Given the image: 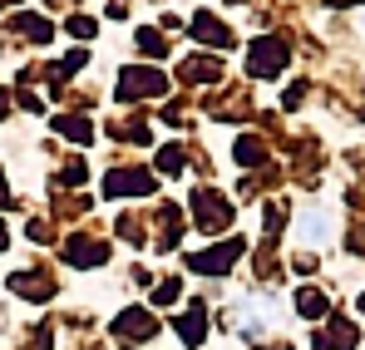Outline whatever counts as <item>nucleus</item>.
I'll list each match as a JSON object with an SVG mask.
<instances>
[{
    "mask_svg": "<svg viewBox=\"0 0 365 350\" xmlns=\"http://www.w3.org/2000/svg\"><path fill=\"white\" fill-rule=\"evenodd\" d=\"M282 64H287V45H282L277 35H267V40H257V45L247 50V69H252L257 79H272V74H282Z\"/></svg>",
    "mask_w": 365,
    "mask_h": 350,
    "instance_id": "obj_1",
    "label": "nucleus"
},
{
    "mask_svg": "<svg viewBox=\"0 0 365 350\" xmlns=\"http://www.w3.org/2000/svg\"><path fill=\"white\" fill-rule=\"evenodd\" d=\"M237 257H242V242H222V247H212V252L192 257V267H197V272H207V277H222Z\"/></svg>",
    "mask_w": 365,
    "mask_h": 350,
    "instance_id": "obj_2",
    "label": "nucleus"
},
{
    "mask_svg": "<svg viewBox=\"0 0 365 350\" xmlns=\"http://www.w3.org/2000/svg\"><path fill=\"white\" fill-rule=\"evenodd\" d=\"M158 89H163V74H153V69H123V79H119V94H123V99L158 94Z\"/></svg>",
    "mask_w": 365,
    "mask_h": 350,
    "instance_id": "obj_3",
    "label": "nucleus"
},
{
    "mask_svg": "<svg viewBox=\"0 0 365 350\" xmlns=\"http://www.w3.org/2000/svg\"><path fill=\"white\" fill-rule=\"evenodd\" d=\"M192 212H197V222H207V227H222V222H227V207H222L212 192H197V197H192Z\"/></svg>",
    "mask_w": 365,
    "mask_h": 350,
    "instance_id": "obj_4",
    "label": "nucleus"
},
{
    "mask_svg": "<svg viewBox=\"0 0 365 350\" xmlns=\"http://www.w3.org/2000/svg\"><path fill=\"white\" fill-rule=\"evenodd\" d=\"M148 187H153L148 173H114L109 177V192H114V197H123V192L133 197V192H148Z\"/></svg>",
    "mask_w": 365,
    "mask_h": 350,
    "instance_id": "obj_5",
    "label": "nucleus"
},
{
    "mask_svg": "<svg viewBox=\"0 0 365 350\" xmlns=\"http://www.w3.org/2000/svg\"><path fill=\"white\" fill-rule=\"evenodd\" d=\"M192 30H197V40H207V45H222V50L232 45V35H227L212 15H197V20H192Z\"/></svg>",
    "mask_w": 365,
    "mask_h": 350,
    "instance_id": "obj_6",
    "label": "nucleus"
},
{
    "mask_svg": "<svg viewBox=\"0 0 365 350\" xmlns=\"http://www.w3.org/2000/svg\"><path fill=\"white\" fill-rule=\"evenodd\" d=\"M326 227H331V222H326V212H302V242H311V247H316V242H326Z\"/></svg>",
    "mask_w": 365,
    "mask_h": 350,
    "instance_id": "obj_7",
    "label": "nucleus"
},
{
    "mask_svg": "<svg viewBox=\"0 0 365 350\" xmlns=\"http://www.w3.org/2000/svg\"><path fill=\"white\" fill-rule=\"evenodd\" d=\"M297 306H302V316H311V321L331 311V306H326V296H321V292H302V296H297Z\"/></svg>",
    "mask_w": 365,
    "mask_h": 350,
    "instance_id": "obj_8",
    "label": "nucleus"
},
{
    "mask_svg": "<svg viewBox=\"0 0 365 350\" xmlns=\"http://www.w3.org/2000/svg\"><path fill=\"white\" fill-rule=\"evenodd\" d=\"M15 30H25L30 40H50V25H45V20H35V15H20V20H15Z\"/></svg>",
    "mask_w": 365,
    "mask_h": 350,
    "instance_id": "obj_9",
    "label": "nucleus"
},
{
    "mask_svg": "<svg viewBox=\"0 0 365 350\" xmlns=\"http://www.w3.org/2000/svg\"><path fill=\"white\" fill-rule=\"evenodd\" d=\"M237 163H247V168H252V163H262V143H257V138L237 143Z\"/></svg>",
    "mask_w": 365,
    "mask_h": 350,
    "instance_id": "obj_10",
    "label": "nucleus"
},
{
    "mask_svg": "<svg viewBox=\"0 0 365 350\" xmlns=\"http://www.w3.org/2000/svg\"><path fill=\"white\" fill-rule=\"evenodd\" d=\"M178 331L187 336V341H197V336H202V316H187V321L178 326Z\"/></svg>",
    "mask_w": 365,
    "mask_h": 350,
    "instance_id": "obj_11",
    "label": "nucleus"
},
{
    "mask_svg": "<svg viewBox=\"0 0 365 350\" xmlns=\"http://www.w3.org/2000/svg\"><path fill=\"white\" fill-rule=\"evenodd\" d=\"M138 45H143V50H148V55H158V50H163V40H158V35H153V30H143V35H138Z\"/></svg>",
    "mask_w": 365,
    "mask_h": 350,
    "instance_id": "obj_12",
    "label": "nucleus"
},
{
    "mask_svg": "<svg viewBox=\"0 0 365 350\" xmlns=\"http://www.w3.org/2000/svg\"><path fill=\"white\" fill-rule=\"evenodd\" d=\"M0 247H5V232H0Z\"/></svg>",
    "mask_w": 365,
    "mask_h": 350,
    "instance_id": "obj_13",
    "label": "nucleus"
}]
</instances>
